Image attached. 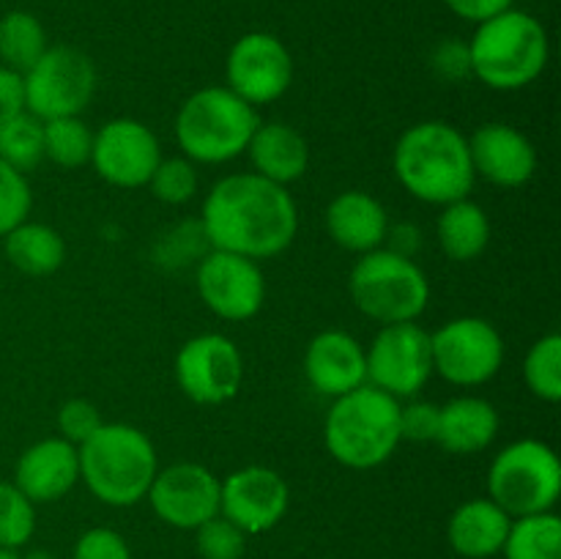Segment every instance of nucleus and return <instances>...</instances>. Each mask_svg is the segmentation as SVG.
<instances>
[{"label": "nucleus", "mask_w": 561, "mask_h": 559, "mask_svg": "<svg viewBox=\"0 0 561 559\" xmlns=\"http://www.w3.org/2000/svg\"><path fill=\"white\" fill-rule=\"evenodd\" d=\"M491 217L471 197L442 206L436 223V236L442 252L455 263L477 261L491 244Z\"/></svg>", "instance_id": "25"}, {"label": "nucleus", "mask_w": 561, "mask_h": 559, "mask_svg": "<svg viewBox=\"0 0 561 559\" xmlns=\"http://www.w3.org/2000/svg\"><path fill=\"white\" fill-rule=\"evenodd\" d=\"M47 31L31 11H5L0 16V64L25 75L47 49Z\"/></svg>", "instance_id": "27"}, {"label": "nucleus", "mask_w": 561, "mask_h": 559, "mask_svg": "<svg viewBox=\"0 0 561 559\" xmlns=\"http://www.w3.org/2000/svg\"><path fill=\"white\" fill-rule=\"evenodd\" d=\"M488 497L510 518L551 513L561 497L557 449L540 438H518L499 449L488 469Z\"/></svg>", "instance_id": "8"}, {"label": "nucleus", "mask_w": 561, "mask_h": 559, "mask_svg": "<svg viewBox=\"0 0 561 559\" xmlns=\"http://www.w3.org/2000/svg\"><path fill=\"white\" fill-rule=\"evenodd\" d=\"M444 5L455 16H460V20L480 25V22L491 20V16L502 14V11L513 9L515 0H444Z\"/></svg>", "instance_id": "41"}, {"label": "nucleus", "mask_w": 561, "mask_h": 559, "mask_svg": "<svg viewBox=\"0 0 561 559\" xmlns=\"http://www.w3.org/2000/svg\"><path fill=\"white\" fill-rule=\"evenodd\" d=\"M400 433L409 442H436L438 433V406L427 400H409L400 403Z\"/></svg>", "instance_id": "39"}, {"label": "nucleus", "mask_w": 561, "mask_h": 559, "mask_svg": "<svg viewBox=\"0 0 561 559\" xmlns=\"http://www.w3.org/2000/svg\"><path fill=\"white\" fill-rule=\"evenodd\" d=\"M197 296L225 321H250L266 301V280L257 261L236 252L208 250L195 272Z\"/></svg>", "instance_id": "14"}, {"label": "nucleus", "mask_w": 561, "mask_h": 559, "mask_svg": "<svg viewBox=\"0 0 561 559\" xmlns=\"http://www.w3.org/2000/svg\"><path fill=\"white\" fill-rule=\"evenodd\" d=\"M420 244H422L420 228L409 223L389 225L387 239H383V247H387V250L398 252V255H405V258H414L416 252H420Z\"/></svg>", "instance_id": "42"}, {"label": "nucleus", "mask_w": 561, "mask_h": 559, "mask_svg": "<svg viewBox=\"0 0 561 559\" xmlns=\"http://www.w3.org/2000/svg\"><path fill=\"white\" fill-rule=\"evenodd\" d=\"M252 104L228 85H208L190 93L175 113V142L195 164H225L241 157L257 129Z\"/></svg>", "instance_id": "6"}, {"label": "nucleus", "mask_w": 561, "mask_h": 559, "mask_svg": "<svg viewBox=\"0 0 561 559\" xmlns=\"http://www.w3.org/2000/svg\"><path fill=\"white\" fill-rule=\"evenodd\" d=\"M175 381L192 403L222 406L239 395L244 356L228 334H197L175 354Z\"/></svg>", "instance_id": "12"}, {"label": "nucleus", "mask_w": 561, "mask_h": 559, "mask_svg": "<svg viewBox=\"0 0 561 559\" xmlns=\"http://www.w3.org/2000/svg\"><path fill=\"white\" fill-rule=\"evenodd\" d=\"M102 411L96 403L85 398H71L58 411V436L80 447L102 427Z\"/></svg>", "instance_id": "36"}, {"label": "nucleus", "mask_w": 561, "mask_h": 559, "mask_svg": "<svg viewBox=\"0 0 561 559\" xmlns=\"http://www.w3.org/2000/svg\"><path fill=\"white\" fill-rule=\"evenodd\" d=\"M77 449L80 480L110 507L140 504L159 471L153 442L140 427L126 422H102V427Z\"/></svg>", "instance_id": "3"}, {"label": "nucleus", "mask_w": 561, "mask_h": 559, "mask_svg": "<svg viewBox=\"0 0 561 559\" xmlns=\"http://www.w3.org/2000/svg\"><path fill=\"white\" fill-rule=\"evenodd\" d=\"M389 214L376 195L365 190H345L327 206V233L343 250L365 255L383 247Z\"/></svg>", "instance_id": "21"}, {"label": "nucleus", "mask_w": 561, "mask_h": 559, "mask_svg": "<svg viewBox=\"0 0 561 559\" xmlns=\"http://www.w3.org/2000/svg\"><path fill=\"white\" fill-rule=\"evenodd\" d=\"M25 110L38 121L80 115L96 93V66L71 44L44 49L42 58L22 75Z\"/></svg>", "instance_id": "9"}, {"label": "nucleus", "mask_w": 561, "mask_h": 559, "mask_svg": "<svg viewBox=\"0 0 561 559\" xmlns=\"http://www.w3.org/2000/svg\"><path fill=\"white\" fill-rule=\"evenodd\" d=\"M71 559H131L129 543L110 526H93L77 537Z\"/></svg>", "instance_id": "37"}, {"label": "nucleus", "mask_w": 561, "mask_h": 559, "mask_svg": "<svg viewBox=\"0 0 561 559\" xmlns=\"http://www.w3.org/2000/svg\"><path fill=\"white\" fill-rule=\"evenodd\" d=\"M431 69L444 82H463L471 77V53L469 42L460 38H442L431 49Z\"/></svg>", "instance_id": "38"}, {"label": "nucleus", "mask_w": 561, "mask_h": 559, "mask_svg": "<svg viewBox=\"0 0 561 559\" xmlns=\"http://www.w3.org/2000/svg\"><path fill=\"white\" fill-rule=\"evenodd\" d=\"M469 153L474 173L504 190H518L537 173V148L524 132L502 121L477 126L469 137Z\"/></svg>", "instance_id": "18"}, {"label": "nucleus", "mask_w": 561, "mask_h": 559, "mask_svg": "<svg viewBox=\"0 0 561 559\" xmlns=\"http://www.w3.org/2000/svg\"><path fill=\"white\" fill-rule=\"evenodd\" d=\"M504 559H561V521L553 513L513 518L502 548Z\"/></svg>", "instance_id": "28"}, {"label": "nucleus", "mask_w": 561, "mask_h": 559, "mask_svg": "<svg viewBox=\"0 0 561 559\" xmlns=\"http://www.w3.org/2000/svg\"><path fill=\"white\" fill-rule=\"evenodd\" d=\"M499 433V411L491 400L458 395L438 406L436 444L453 455H474L493 444Z\"/></svg>", "instance_id": "24"}, {"label": "nucleus", "mask_w": 561, "mask_h": 559, "mask_svg": "<svg viewBox=\"0 0 561 559\" xmlns=\"http://www.w3.org/2000/svg\"><path fill=\"white\" fill-rule=\"evenodd\" d=\"M244 153H250V162L255 168L252 173L279 186L299 181L310 168V146H307L305 135L285 121L257 124Z\"/></svg>", "instance_id": "23"}, {"label": "nucleus", "mask_w": 561, "mask_h": 559, "mask_svg": "<svg viewBox=\"0 0 561 559\" xmlns=\"http://www.w3.org/2000/svg\"><path fill=\"white\" fill-rule=\"evenodd\" d=\"M403 442L400 400L373 384L332 400L323 422V444L337 464L348 469H376L387 464Z\"/></svg>", "instance_id": "4"}, {"label": "nucleus", "mask_w": 561, "mask_h": 559, "mask_svg": "<svg viewBox=\"0 0 561 559\" xmlns=\"http://www.w3.org/2000/svg\"><path fill=\"white\" fill-rule=\"evenodd\" d=\"M162 162V146L151 126L137 118H113L93 132L91 164L96 175L121 190L148 186L157 164Z\"/></svg>", "instance_id": "15"}, {"label": "nucleus", "mask_w": 561, "mask_h": 559, "mask_svg": "<svg viewBox=\"0 0 561 559\" xmlns=\"http://www.w3.org/2000/svg\"><path fill=\"white\" fill-rule=\"evenodd\" d=\"M93 132L80 115L44 121V159L64 170L91 164Z\"/></svg>", "instance_id": "29"}, {"label": "nucleus", "mask_w": 561, "mask_h": 559, "mask_svg": "<svg viewBox=\"0 0 561 559\" xmlns=\"http://www.w3.org/2000/svg\"><path fill=\"white\" fill-rule=\"evenodd\" d=\"M0 559H20V551H11V548L0 546Z\"/></svg>", "instance_id": "44"}, {"label": "nucleus", "mask_w": 561, "mask_h": 559, "mask_svg": "<svg viewBox=\"0 0 561 559\" xmlns=\"http://www.w3.org/2000/svg\"><path fill=\"white\" fill-rule=\"evenodd\" d=\"M36 532V504L11 480H0V546L20 551Z\"/></svg>", "instance_id": "32"}, {"label": "nucleus", "mask_w": 561, "mask_h": 559, "mask_svg": "<svg viewBox=\"0 0 561 559\" xmlns=\"http://www.w3.org/2000/svg\"><path fill=\"white\" fill-rule=\"evenodd\" d=\"M11 482L33 504L58 502L80 482V449L60 436L42 438L20 455Z\"/></svg>", "instance_id": "20"}, {"label": "nucleus", "mask_w": 561, "mask_h": 559, "mask_svg": "<svg viewBox=\"0 0 561 559\" xmlns=\"http://www.w3.org/2000/svg\"><path fill=\"white\" fill-rule=\"evenodd\" d=\"M392 170L411 197L431 206L469 197L477 181L469 137L447 121H420L409 126L394 142Z\"/></svg>", "instance_id": "2"}, {"label": "nucleus", "mask_w": 561, "mask_h": 559, "mask_svg": "<svg viewBox=\"0 0 561 559\" xmlns=\"http://www.w3.org/2000/svg\"><path fill=\"white\" fill-rule=\"evenodd\" d=\"M290 488L272 466H244L219 480V515L244 535H263L285 518Z\"/></svg>", "instance_id": "17"}, {"label": "nucleus", "mask_w": 561, "mask_h": 559, "mask_svg": "<svg viewBox=\"0 0 561 559\" xmlns=\"http://www.w3.org/2000/svg\"><path fill=\"white\" fill-rule=\"evenodd\" d=\"M33 192L27 175L0 159V239L31 217Z\"/></svg>", "instance_id": "34"}, {"label": "nucleus", "mask_w": 561, "mask_h": 559, "mask_svg": "<svg viewBox=\"0 0 561 559\" xmlns=\"http://www.w3.org/2000/svg\"><path fill=\"white\" fill-rule=\"evenodd\" d=\"M20 559H55V557L49 551H44V548H33V551H27L25 557H20Z\"/></svg>", "instance_id": "43"}, {"label": "nucleus", "mask_w": 561, "mask_h": 559, "mask_svg": "<svg viewBox=\"0 0 561 559\" xmlns=\"http://www.w3.org/2000/svg\"><path fill=\"white\" fill-rule=\"evenodd\" d=\"M201 228L211 250L266 261L294 244L299 208L288 186L257 173H230L203 201Z\"/></svg>", "instance_id": "1"}, {"label": "nucleus", "mask_w": 561, "mask_h": 559, "mask_svg": "<svg viewBox=\"0 0 561 559\" xmlns=\"http://www.w3.org/2000/svg\"><path fill=\"white\" fill-rule=\"evenodd\" d=\"M348 290L356 310L381 327L416 321L431 301V280L420 263L387 247L359 255L351 269Z\"/></svg>", "instance_id": "7"}, {"label": "nucleus", "mask_w": 561, "mask_h": 559, "mask_svg": "<svg viewBox=\"0 0 561 559\" xmlns=\"http://www.w3.org/2000/svg\"><path fill=\"white\" fill-rule=\"evenodd\" d=\"M433 373L455 387L488 384L504 365V338L480 316H460L431 332Z\"/></svg>", "instance_id": "10"}, {"label": "nucleus", "mask_w": 561, "mask_h": 559, "mask_svg": "<svg viewBox=\"0 0 561 559\" xmlns=\"http://www.w3.org/2000/svg\"><path fill=\"white\" fill-rule=\"evenodd\" d=\"M296 75L294 55L283 38L266 31H252L236 38L225 60V82L247 104H272L285 96Z\"/></svg>", "instance_id": "13"}, {"label": "nucleus", "mask_w": 561, "mask_h": 559, "mask_svg": "<svg viewBox=\"0 0 561 559\" xmlns=\"http://www.w3.org/2000/svg\"><path fill=\"white\" fill-rule=\"evenodd\" d=\"M146 499L159 521L173 529L195 532L219 515V477L208 466L181 460L157 471Z\"/></svg>", "instance_id": "16"}, {"label": "nucleus", "mask_w": 561, "mask_h": 559, "mask_svg": "<svg viewBox=\"0 0 561 559\" xmlns=\"http://www.w3.org/2000/svg\"><path fill=\"white\" fill-rule=\"evenodd\" d=\"M513 518L491 497H477L458 504L449 515L447 540L463 559H491L502 554Z\"/></svg>", "instance_id": "22"}, {"label": "nucleus", "mask_w": 561, "mask_h": 559, "mask_svg": "<svg viewBox=\"0 0 561 559\" xmlns=\"http://www.w3.org/2000/svg\"><path fill=\"white\" fill-rule=\"evenodd\" d=\"M471 77L493 91H520L546 71L551 58L548 31L529 11L507 9L480 22L469 38Z\"/></svg>", "instance_id": "5"}, {"label": "nucleus", "mask_w": 561, "mask_h": 559, "mask_svg": "<svg viewBox=\"0 0 561 559\" xmlns=\"http://www.w3.org/2000/svg\"><path fill=\"white\" fill-rule=\"evenodd\" d=\"M524 381L546 403L561 400V334L548 332L524 356Z\"/></svg>", "instance_id": "31"}, {"label": "nucleus", "mask_w": 561, "mask_h": 559, "mask_svg": "<svg viewBox=\"0 0 561 559\" xmlns=\"http://www.w3.org/2000/svg\"><path fill=\"white\" fill-rule=\"evenodd\" d=\"M197 170L195 162H190L186 157H162V162L157 164L153 175L148 179V190L164 206H184L195 197L197 192Z\"/></svg>", "instance_id": "33"}, {"label": "nucleus", "mask_w": 561, "mask_h": 559, "mask_svg": "<svg viewBox=\"0 0 561 559\" xmlns=\"http://www.w3.org/2000/svg\"><path fill=\"white\" fill-rule=\"evenodd\" d=\"M305 376L318 395L340 398L367 384L365 345L343 329H323L305 351Z\"/></svg>", "instance_id": "19"}, {"label": "nucleus", "mask_w": 561, "mask_h": 559, "mask_svg": "<svg viewBox=\"0 0 561 559\" xmlns=\"http://www.w3.org/2000/svg\"><path fill=\"white\" fill-rule=\"evenodd\" d=\"M367 384L392 398H414L433 376L431 332L416 321L383 323L365 349Z\"/></svg>", "instance_id": "11"}, {"label": "nucleus", "mask_w": 561, "mask_h": 559, "mask_svg": "<svg viewBox=\"0 0 561 559\" xmlns=\"http://www.w3.org/2000/svg\"><path fill=\"white\" fill-rule=\"evenodd\" d=\"M0 159L20 173H31L44 162V121L25 113L0 124Z\"/></svg>", "instance_id": "30"}, {"label": "nucleus", "mask_w": 561, "mask_h": 559, "mask_svg": "<svg viewBox=\"0 0 561 559\" xmlns=\"http://www.w3.org/2000/svg\"><path fill=\"white\" fill-rule=\"evenodd\" d=\"M3 250L11 266L27 277H49L66 261V241L53 225L25 219L3 236Z\"/></svg>", "instance_id": "26"}, {"label": "nucleus", "mask_w": 561, "mask_h": 559, "mask_svg": "<svg viewBox=\"0 0 561 559\" xmlns=\"http://www.w3.org/2000/svg\"><path fill=\"white\" fill-rule=\"evenodd\" d=\"M25 113V85L20 71L0 64V124Z\"/></svg>", "instance_id": "40"}, {"label": "nucleus", "mask_w": 561, "mask_h": 559, "mask_svg": "<svg viewBox=\"0 0 561 559\" xmlns=\"http://www.w3.org/2000/svg\"><path fill=\"white\" fill-rule=\"evenodd\" d=\"M195 546L203 559H241L247 551V535L225 515H214L195 529Z\"/></svg>", "instance_id": "35"}]
</instances>
